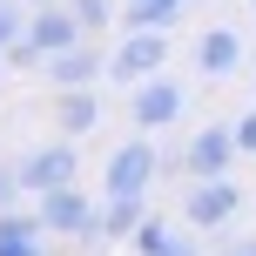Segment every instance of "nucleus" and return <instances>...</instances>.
<instances>
[{
    "label": "nucleus",
    "mask_w": 256,
    "mask_h": 256,
    "mask_svg": "<svg viewBox=\"0 0 256 256\" xmlns=\"http://www.w3.org/2000/svg\"><path fill=\"white\" fill-rule=\"evenodd\" d=\"M168 27H128V34L108 48V81H122V88H135V81H148V74H162V61H168Z\"/></svg>",
    "instance_id": "nucleus-1"
},
{
    "label": "nucleus",
    "mask_w": 256,
    "mask_h": 256,
    "mask_svg": "<svg viewBox=\"0 0 256 256\" xmlns=\"http://www.w3.org/2000/svg\"><path fill=\"white\" fill-rule=\"evenodd\" d=\"M34 216L48 222V236H74V243H94V236H102V209L81 196V182L34 196Z\"/></svg>",
    "instance_id": "nucleus-2"
},
{
    "label": "nucleus",
    "mask_w": 256,
    "mask_h": 256,
    "mask_svg": "<svg viewBox=\"0 0 256 256\" xmlns=\"http://www.w3.org/2000/svg\"><path fill=\"white\" fill-rule=\"evenodd\" d=\"M182 108H189V88H182L176 74H148V81H135V88H128V122H135L142 135L182 122Z\"/></svg>",
    "instance_id": "nucleus-3"
},
{
    "label": "nucleus",
    "mask_w": 256,
    "mask_h": 256,
    "mask_svg": "<svg viewBox=\"0 0 256 256\" xmlns=\"http://www.w3.org/2000/svg\"><path fill=\"white\" fill-rule=\"evenodd\" d=\"M155 176H162V155H155V142L135 128V135H128L122 148L108 155L102 189H108V196H148V182H155Z\"/></svg>",
    "instance_id": "nucleus-4"
},
{
    "label": "nucleus",
    "mask_w": 256,
    "mask_h": 256,
    "mask_svg": "<svg viewBox=\"0 0 256 256\" xmlns=\"http://www.w3.org/2000/svg\"><path fill=\"white\" fill-rule=\"evenodd\" d=\"M20 189L27 196H48V189H68V182L81 176V155H74V135H61V142H48V148H27L20 162Z\"/></svg>",
    "instance_id": "nucleus-5"
},
{
    "label": "nucleus",
    "mask_w": 256,
    "mask_h": 256,
    "mask_svg": "<svg viewBox=\"0 0 256 256\" xmlns=\"http://www.w3.org/2000/svg\"><path fill=\"white\" fill-rule=\"evenodd\" d=\"M236 209H243V189H236L230 176H202V182H189L182 216H189V230H222Z\"/></svg>",
    "instance_id": "nucleus-6"
},
{
    "label": "nucleus",
    "mask_w": 256,
    "mask_h": 256,
    "mask_svg": "<svg viewBox=\"0 0 256 256\" xmlns=\"http://www.w3.org/2000/svg\"><path fill=\"white\" fill-rule=\"evenodd\" d=\"M40 68H48L54 94H61V88H94V81H108V48H94V34H88V40H74V48L48 54Z\"/></svg>",
    "instance_id": "nucleus-7"
},
{
    "label": "nucleus",
    "mask_w": 256,
    "mask_h": 256,
    "mask_svg": "<svg viewBox=\"0 0 256 256\" xmlns=\"http://www.w3.org/2000/svg\"><path fill=\"white\" fill-rule=\"evenodd\" d=\"M27 40L40 48V61L61 48H74V40H88V27H81V14L68 7V0H54V7H34V20H27Z\"/></svg>",
    "instance_id": "nucleus-8"
},
{
    "label": "nucleus",
    "mask_w": 256,
    "mask_h": 256,
    "mask_svg": "<svg viewBox=\"0 0 256 256\" xmlns=\"http://www.w3.org/2000/svg\"><path fill=\"white\" fill-rule=\"evenodd\" d=\"M236 135L230 128H196V142L182 148V168H189V182H202V176H230V162H236Z\"/></svg>",
    "instance_id": "nucleus-9"
},
{
    "label": "nucleus",
    "mask_w": 256,
    "mask_h": 256,
    "mask_svg": "<svg viewBox=\"0 0 256 256\" xmlns=\"http://www.w3.org/2000/svg\"><path fill=\"white\" fill-rule=\"evenodd\" d=\"M243 34L236 27H209V34H196V74L202 81H230L236 68H243Z\"/></svg>",
    "instance_id": "nucleus-10"
},
{
    "label": "nucleus",
    "mask_w": 256,
    "mask_h": 256,
    "mask_svg": "<svg viewBox=\"0 0 256 256\" xmlns=\"http://www.w3.org/2000/svg\"><path fill=\"white\" fill-rule=\"evenodd\" d=\"M0 256H48V222L20 216V202L0 209Z\"/></svg>",
    "instance_id": "nucleus-11"
},
{
    "label": "nucleus",
    "mask_w": 256,
    "mask_h": 256,
    "mask_svg": "<svg viewBox=\"0 0 256 256\" xmlns=\"http://www.w3.org/2000/svg\"><path fill=\"white\" fill-rule=\"evenodd\" d=\"M54 122H61V135H94L102 128V94L94 88H61V102H54Z\"/></svg>",
    "instance_id": "nucleus-12"
},
{
    "label": "nucleus",
    "mask_w": 256,
    "mask_h": 256,
    "mask_svg": "<svg viewBox=\"0 0 256 256\" xmlns=\"http://www.w3.org/2000/svg\"><path fill=\"white\" fill-rule=\"evenodd\" d=\"M128 243H135V256H202V250H196V236L168 230L162 216H142V230L128 236Z\"/></svg>",
    "instance_id": "nucleus-13"
},
{
    "label": "nucleus",
    "mask_w": 256,
    "mask_h": 256,
    "mask_svg": "<svg viewBox=\"0 0 256 256\" xmlns=\"http://www.w3.org/2000/svg\"><path fill=\"white\" fill-rule=\"evenodd\" d=\"M142 202H148V196H108L102 202V236L108 243H128V236L142 230V216H148Z\"/></svg>",
    "instance_id": "nucleus-14"
},
{
    "label": "nucleus",
    "mask_w": 256,
    "mask_h": 256,
    "mask_svg": "<svg viewBox=\"0 0 256 256\" xmlns=\"http://www.w3.org/2000/svg\"><path fill=\"white\" fill-rule=\"evenodd\" d=\"M189 0H122V27H168Z\"/></svg>",
    "instance_id": "nucleus-15"
},
{
    "label": "nucleus",
    "mask_w": 256,
    "mask_h": 256,
    "mask_svg": "<svg viewBox=\"0 0 256 256\" xmlns=\"http://www.w3.org/2000/svg\"><path fill=\"white\" fill-rule=\"evenodd\" d=\"M27 20H34V7H27V0H0V54L27 34Z\"/></svg>",
    "instance_id": "nucleus-16"
},
{
    "label": "nucleus",
    "mask_w": 256,
    "mask_h": 256,
    "mask_svg": "<svg viewBox=\"0 0 256 256\" xmlns=\"http://www.w3.org/2000/svg\"><path fill=\"white\" fill-rule=\"evenodd\" d=\"M68 7L81 14V27H88V34H102V27H108V20H115V14H122L115 0H68Z\"/></svg>",
    "instance_id": "nucleus-17"
},
{
    "label": "nucleus",
    "mask_w": 256,
    "mask_h": 256,
    "mask_svg": "<svg viewBox=\"0 0 256 256\" xmlns=\"http://www.w3.org/2000/svg\"><path fill=\"white\" fill-rule=\"evenodd\" d=\"M230 135H236V148H243V155H256V108H243V115L230 122Z\"/></svg>",
    "instance_id": "nucleus-18"
},
{
    "label": "nucleus",
    "mask_w": 256,
    "mask_h": 256,
    "mask_svg": "<svg viewBox=\"0 0 256 256\" xmlns=\"http://www.w3.org/2000/svg\"><path fill=\"white\" fill-rule=\"evenodd\" d=\"M20 168H14V162H0V209H14V202H20Z\"/></svg>",
    "instance_id": "nucleus-19"
},
{
    "label": "nucleus",
    "mask_w": 256,
    "mask_h": 256,
    "mask_svg": "<svg viewBox=\"0 0 256 256\" xmlns=\"http://www.w3.org/2000/svg\"><path fill=\"white\" fill-rule=\"evenodd\" d=\"M222 256H256V243H243V236H236V243H222Z\"/></svg>",
    "instance_id": "nucleus-20"
},
{
    "label": "nucleus",
    "mask_w": 256,
    "mask_h": 256,
    "mask_svg": "<svg viewBox=\"0 0 256 256\" xmlns=\"http://www.w3.org/2000/svg\"><path fill=\"white\" fill-rule=\"evenodd\" d=\"M27 7H54V0H27Z\"/></svg>",
    "instance_id": "nucleus-21"
},
{
    "label": "nucleus",
    "mask_w": 256,
    "mask_h": 256,
    "mask_svg": "<svg viewBox=\"0 0 256 256\" xmlns=\"http://www.w3.org/2000/svg\"><path fill=\"white\" fill-rule=\"evenodd\" d=\"M250 94H256V81H250Z\"/></svg>",
    "instance_id": "nucleus-22"
},
{
    "label": "nucleus",
    "mask_w": 256,
    "mask_h": 256,
    "mask_svg": "<svg viewBox=\"0 0 256 256\" xmlns=\"http://www.w3.org/2000/svg\"><path fill=\"white\" fill-rule=\"evenodd\" d=\"M250 7H256V0H250Z\"/></svg>",
    "instance_id": "nucleus-23"
}]
</instances>
